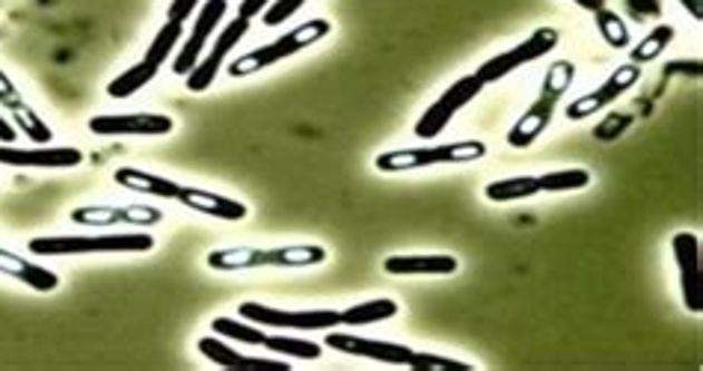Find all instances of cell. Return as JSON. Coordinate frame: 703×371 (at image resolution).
<instances>
[{
    "instance_id": "d590c367",
    "label": "cell",
    "mask_w": 703,
    "mask_h": 371,
    "mask_svg": "<svg viewBox=\"0 0 703 371\" xmlns=\"http://www.w3.org/2000/svg\"><path fill=\"white\" fill-rule=\"evenodd\" d=\"M203 0H173L167 9V21H176V25H185L187 18L194 16Z\"/></svg>"
},
{
    "instance_id": "9a60e30c",
    "label": "cell",
    "mask_w": 703,
    "mask_h": 371,
    "mask_svg": "<svg viewBox=\"0 0 703 371\" xmlns=\"http://www.w3.org/2000/svg\"><path fill=\"white\" fill-rule=\"evenodd\" d=\"M0 107L12 116V125H16L18 131L25 134L27 140L33 143V146H48L53 137L51 125L45 123L42 116L36 114L33 107L27 105L25 96L18 92V87L12 84L7 71L0 69Z\"/></svg>"
},
{
    "instance_id": "484cf974",
    "label": "cell",
    "mask_w": 703,
    "mask_h": 371,
    "mask_svg": "<svg viewBox=\"0 0 703 371\" xmlns=\"http://www.w3.org/2000/svg\"><path fill=\"white\" fill-rule=\"evenodd\" d=\"M326 262V250L321 244H289L271 250V267H315Z\"/></svg>"
},
{
    "instance_id": "ac0fdd59",
    "label": "cell",
    "mask_w": 703,
    "mask_h": 371,
    "mask_svg": "<svg viewBox=\"0 0 703 371\" xmlns=\"http://www.w3.org/2000/svg\"><path fill=\"white\" fill-rule=\"evenodd\" d=\"M383 271L392 276H451L458 271V258L449 253H419V256H389Z\"/></svg>"
},
{
    "instance_id": "e0dca14e",
    "label": "cell",
    "mask_w": 703,
    "mask_h": 371,
    "mask_svg": "<svg viewBox=\"0 0 703 371\" xmlns=\"http://www.w3.org/2000/svg\"><path fill=\"white\" fill-rule=\"evenodd\" d=\"M0 274L9 276V280H16V283H25L27 289H33L39 294H48V292H57L60 289V276L48 271V267L36 265L30 258L18 256L12 250L0 247Z\"/></svg>"
},
{
    "instance_id": "9c48e42d",
    "label": "cell",
    "mask_w": 703,
    "mask_h": 371,
    "mask_svg": "<svg viewBox=\"0 0 703 371\" xmlns=\"http://www.w3.org/2000/svg\"><path fill=\"white\" fill-rule=\"evenodd\" d=\"M638 78H642V66L626 62V66H621L617 71H612L606 84H599L594 92H585V96H579L576 101H570L564 114H567L570 123H582V119H588V116L606 110L608 105H615L626 89H633L635 84H638Z\"/></svg>"
},
{
    "instance_id": "e575fe53",
    "label": "cell",
    "mask_w": 703,
    "mask_h": 371,
    "mask_svg": "<svg viewBox=\"0 0 703 371\" xmlns=\"http://www.w3.org/2000/svg\"><path fill=\"white\" fill-rule=\"evenodd\" d=\"M303 3H306V0H273L271 7L262 12V21L267 27L285 25L291 16H297L300 9H303Z\"/></svg>"
},
{
    "instance_id": "30bf717a",
    "label": "cell",
    "mask_w": 703,
    "mask_h": 371,
    "mask_svg": "<svg viewBox=\"0 0 703 371\" xmlns=\"http://www.w3.org/2000/svg\"><path fill=\"white\" fill-rule=\"evenodd\" d=\"M674 250V262L680 267V292H683V306L692 315L703 312V294H701V238L695 232H677L671 238Z\"/></svg>"
},
{
    "instance_id": "8fae6325",
    "label": "cell",
    "mask_w": 703,
    "mask_h": 371,
    "mask_svg": "<svg viewBox=\"0 0 703 371\" xmlns=\"http://www.w3.org/2000/svg\"><path fill=\"white\" fill-rule=\"evenodd\" d=\"M164 221V214L155 205H80L71 212V223H80V226H98V230H107V226H155V223Z\"/></svg>"
},
{
    "instance_id": "ffe728a7",
    "label": "cell",
    "mask_w": 703,
    "mask_h": 371,
    "mask_svg": "<svg viewBox=\"0 0 703 371\" xmlns=\"http://www.w3.org/2000/svg\"><path fill=\"white\" fill-rule=\"evenodd\" d=\"M553 114H555V98H546V96L537 98L535 105L528 107L526 114L519 116L517 123H514V128L508 131V146H514V149H528V146H531V143H535L537 137L549 128Z\"/></svg>"
},
{
    "instance_id": "8d00e7d4",
    "label": "cell",
    "mask_w": 703,
    "mask_h": 371,
    "mask_svg": "<svg viewBox=\"0 0 703 371\" xmlns=\"http://www.w3.org/2000/svg\"><path fill=\"white\" fill-rule=\"evenodd\" d=\"M273 0H241V7H237V16L241 18H250L253 21L255 16H262L264 9L271 7Z\"/></svg>"
},
{
    "instance_id": "603a6c76",
    "label": "cell",
    "mask_w": 703,
    "mask_h": 371,
    "mask_svg": "<svg viewBox=\"0 0 703 371\" xmlns=\"http://www.w3.org/2000/svg\"><path fill=\"white\" fill-rule=\"evenodd\" d=\"M158 66L149 60H140V62H134L131 69H125L119 78H114L110 84H107V96L110 98H131L137 96L140 89H146L152 84V80L158 78Z\"/></svg>"
},
{
    "instance_id": "7402d4cb",
    "label": "cell",
    "mask_w": 703,
    "mask_h": 371,
    "mask_svg": "<svg viewBox=\"0 0 703 371\" xmlns=\"http://www.w3.org/2000/svg\"><path fill=\"white\" fill-rule=\"evenodd\" d=\"M208 267L214 271H255V267H271V250L262 247H221L205 256Z\"/></svg>"
},
{
    "instance_id": "8992f818",
    "label": "cell",
    "mask_w": 703,
    "mask_h": 371,
    "mask_svg": "<svg viewBox=\"0 0 703 371\" xmlns=\"http://www.w3.org/2000/svg\"><path fill=\"white\" fill-rule=\"evenodd\" d=\"M481 89L484 84L478 80V75H467V78L455 80V84H451V87L419 116V123H416L413 128L416 137H419V140H433V137H440V134L449 128L451 119H455L472 98H478Z\"/></svg>"
},
{
    "instance_id": "277c9868",
    "label": "cell",
    "mask_w": 703,
    "mask_h": 371,
    "mask_svg": "<svg viewBox=\"0 0 703 371\" xmlns=\"http://www.w3.org/2000/svg\"><path fill=\"white\" fill-rule=\"evenodd\" d=\"M555 48H558V30H555V27H540V30H535L528 39L514 45L510 51L481 62L475 75H478V80L487 87V84H496V80L508 78L510 71L523 69V66H528V62H537L540 57H546V53H553Z\"/></svg>"
},
{
    "instance_id": "4316f807",
    "label": "cell",
    "mask_w": 703,
    "mask_h": 371,
    "mask_svg": "<svg viewBox=\"0 0 703 371\" xmlns=\"http://www.w3.org/2000/svg\"><path fill=\"white\" fill-rule=\"evenodd\" d=\"M185 39V25H176V21H164V27H160L158 33H155V39H152V45L146 48V53H143V60H149L155 62V66H164V62L173 57V51H176V45Z\"/></svg>"
},
{
    "instance_id": "3957f363",
    "label": "cell",
    "mask_w": 703,
    "mask_h": 371,
    "mask_svg": "<svg viewBox=\"0 0 703 371\" xmlns=\"http://www.w3.org/2000/svg\"><path fill=\"white\" fill-rule=\"evenodd\" d=\"M487 155L484 140H458L446 146H424V149H392L380 152L374 167L380 173H410V169L440 167V164H472Z\"/></svg>"
},
{
    "instance_id": "5b68a950",
    "label": "cell",
    "mask_w": 703,
    "mask_h": 371,
    "mask_svg": "<svg viewBox=\"0 0 703 371\" xmlns=\"http://www.w3.org/2000/svg\"><path fill=\"white\" fill-rule=\"evenodd\" d=\"M237 315L244 321H253L258 328L273 330H333L342 324V315L335 310H276L264 303L246 301L237 306Z\"/></svg>"
},
{
    "instance_id": "ab89813d",
    "label": "cell",
    "mask_w": 703,
    "mask_h": 371,
    "mask_svg": "<svg viewBox=\"0 0 703 371\" xmlns=\"http://www.w3.org/2000/svg\"><path fill=\"white\" fill-rule=\"evenodd\" d=\"M689 3H692V16H695L697 21H701V18H703V12H701V9H703V7H701V0H683V7H689Z\"/></svg>"
},
{
    "instance_id": "74e56055",
    "label": "cell",
    "mask_w": 703,
    "mask_h": 371,
    "mask_svg": "<svg viewBox=\"0 0 703 371\" xmlns=\"http://www.w3.org/2000/svg\"><path fill=\"white\" fill-rule=\"evenodd\" d=\"M18 137V128L12 123H9L7 116H0V143H7V146H12Z\"/></svg>"
},
{
    "instance_id": "d6986e66",
    "label": "cell",
    "mask_w": 703,
    "mask_h": 371,
    "mask_svg": "<svg viewBox=\"0 0 703 371\" xmlns=\"http://www.w3.org/2000/svg\"><path fill=\"white\" fill-rule=\"evenodd\" d=\"M199 354L208 360V363L221 365V369H237V365H253V369H285L289 371V363L285 360H264V357H246L241 354L237 348H232L230 342H223L217 336H203L196 342Z\"/></svg>"
},
{
    "instance_id": "cb8c5ba5",
    "label": "cell",
    "mask_w": 703,
    "mask_h": 371,
    "mask_svg": "<svg viewBox=\"0 0 703 371\" xmlns=\"http://www.w3.org/2000/svg\"><path fill=\"white\" fill-rule=\"evenodd\" d=\"M540 194V185H537V176H510L499 178V182H490L484 187V196L490 203H519V199H531V196Z\"/></svg>"
},
{
    "instance_id": "4fadbf2b",
    "label": "cell",
    "mask_w": 703,
    "mask_h": 371,
    "mask_svg": "<svg viewBox=\"0 0 703 371\" xmlns=\"http://www.w3.org/2000/svg\"><path fill=\"white\" fill-rule=\"evenodd\" d=\"M324 345L339 351V354L365 357V360H374V363H387V365H410V360H413V348L401 345V342L353 336V333H335V330L326 333Z\"/></svg>"
},
{
    "instance_id": "f1b7e54d",
    "label": "cell",
    "mask_w": 703,
    "mask_h": 371,
    "mask_svg": "<svg viewBox=\"0 0 703 371\" xmlns=\"http://www.w3.org/2000/svg\"><path fill=\"white\" fill-rule=\"evenodd\" d=\"M674 33H677V30H674V27H671V25L653 27L651 33L644 36L642 42H638L633 48V53H629L635 66H644V62H653V60H656V57H662V53H665V48H668V45L674 42Z\"/></svg>"
},
{
    "instance_id": "4dcf8cb0",
    "label": "cell",
    "mask_w": 703,
    "mask_h": 371,
    "mask_svg": "<svg viewBox=\"0 0 703 371\" xmlns=\"http://www.w3.org/2000/svg\"><path fill=\"white\" fill-rule=\"evenodd\" d=\"M271 354L280 357H294V360H318L324 354V348L315 345V342H306V339L294 336H264V345Z\"/></svg>"
},
{
    "instance_id": "5bb4252c",
    "label": "cell",
    "mask_w": 703,
    "mask_h": 371,
    "mask_svg": "<svg viewBox=\"0 0 703 371\" xmlns=\"http://www.w3.org/2000/svg\"><path fill=\"white\" fill-rule=\"evenodd\" d=\"M84 164V152L71 146H33L18 149L0 143V167H25V169H71Z\"/></svg>"
},
{
    "instance_id": "7a4b0ae2",
    "label": "cell",
    "mask_w": 703,
    "mask_h": 371,
    "mask_svg": "<svg viewBox=\"0 0 703 371\" xmlns=\"http://www.w3.org/2000/svg\"><path fill=\"white\" fill-rule=\"evenodd\" d=\"M27 250L33 256H89V253H149L155 238L149 232H119V235H51L30 238Z\"/></svg>"
},
{
    "instance_id": "f546056e",
    "label": "cell",
    "mask_w": 703,
    "mask_h": 371,
    "mask_svg": "<svg viewBox=\"0 0 703 371\" xmlns=\"http://www.w3.org/2000/svg\"><path fill=\"white\" fill-rule=\"evenodd\" d=\"M212 330L217 336L223 339H232V342H241V345H264V333L258 324L253 321H235V319H214L212 321Z\"/></svg>"
},
{
    "instance_id": "7c38bea8",
    "label": "cell",
    "mask_w": 703,
    "mask_h": 371,
    "mask_svg": "<svg viewBox=\"0 0 703 371\" xmlns=\"http://www.w3.org/2000/svg\"><path fill=\"white\" fill-rule=\"evenodd\" d=\"M176 128L167 114H105L89 119L98 137H164Z\"/></svg>"
},
{
    "instance_id": "d6a6232c",
    "label": "cell",
    "mask_w": 703,
    "mask_h": 371,
    "mask_svg": "<svg viewBox=\"0 0 703 371\" xmlns=\"http://www.w3.org/2000/svg\"><path fill=\"white\" fill-rule=\"evenodd\" d=\"M407 369L416 371H472L475 365L463 363V360H451V357L440 354H422V351H413V360Z\"/></svg>"
},
{
    "instance_id": "ba28073f",
    "label": "cell",
    "mask_w": 703,
    "mask_h": 371,
    "mask_svg": "<svg viewBox=\"0 0 703 371\" xmlns=\"http://www.w3.org/2000/svg\"><path fill=\"white\" fill-rule=\"evenodd\" d=\"M226 9H230V0H205L203 9L196 12L194 30L185 39V45H182L176 60H173V71H176L178 78H187L196 62L203 60V51L214 39V30L223 21V16H226Z\"/></svg>"
},
{
    "instance_id": "83f0119b",
    "label": "cell",
    "mask_w": 703,
    "mask_h": 371,
    "mask_svg": "<svg viewBox=\"0 0 703 371\" xmlns=\"http://www.w3.org/2000/svg\"><path fill=\"white\" fill-rule=\"evenodd\" d=\"M537 185H540V194H564V191H585L590 185V173L582 167L573 169H555V173H546V176H537Z\"/></svg>"
},
{
    "instance_id": "836d02e7",
    "label": "cell",
    "mask_w": 703,
    "mask_h": 371,
    "mask_svg": "<svg viewBox=\"0 0 703 371\" xmlns=\"http://www.w3.org/2000/svg\"><path fill=\"white\" fill-rule=\"evenodd\" d=\"M573 75H576V69H573V62H567V60L555 62L553 69L546 71L544 96L546 98H558V96H562L564 89H567L573 84Z\"/></svg>"
},
{
    "instance_id": "1f68e13d",
    "label": "cell",
    "mask_w": 703,
    "mask_h": 371,
    "mask_svg": "<svg viewBox=\"0 0 703 371\" xmlns=\"http://www.w3.org/2000/svg\"><path fill=\"white\" fill-rule=\"evenodd\" d=\"M594 21H597L599 36L606 39L608 48H617V51L629 48V27H626V21L617 16V12H612L608 7H603V9H597V12H594Z\"/></svg>"
},
{
    "instance_id": "52a82bcc",
    "label": "cell",
    "mask_w": 703,
    "mask_h": 371,
    "mask_svg": "<svg viewBox=\"0 0 703 371\" xmlns=\"http://www.w3.org/2000/svg\"><path fill=\"white\" fill-rule=\"evenodd\" d=\"M246 30H250V18H232L230 25L223 27L221 33L214 36V45L208 48V53H205L203 60L196 62L194 69H191V75H187V89L191 92H205L208 87H214V80H217V75H221L223 69V62H226V57H230L232 51L237 48V42L244 39Z\"/></svg>"
},
{
    "instance_id": "6da1fadb",
    "label": "cell",
    "mask_w": 703,
    "mask_h": 371,
    "mask_svg": "<svg viewBox=\"0 0 703 371\" xmlns=\"http://www.w3.org/2000/svg\"><path fill=\"white\" fill-rule=\"evenodd\" d=\"M330 33H333V25H330L326 18H312L306 25L294 27V30H289L285 36H280L276 42L262 45V48H255V51H246L241 53V57H235V60L226 66V71H230L232 78H250L255 71L271 69L276 62L289 60V57H294V53L300 51H306V48L318 45Z\"/></svg>"
},
{
    "instance_id": "f35d334b",
    "label": "cell",
    "mask_w": 703,
    "mask_h": 371,
    "mask_svg": "<svg viewBox=\"0 0 703 371\" xmlns=\"http://www.w3.org/2000/svg\"><path fill=\"white\" fill-rule=\"evenodd\" d=\"M573 3H576V7L585 9V12H590V16H594L597 9L606 7V0H573Z\"/></svg>"
},
{
    "instance_id": "d4e9b609",
    "label": "cell",
    "mask_w": 703,
    "mask_h": 371,
    "mask_svg": "<svg viewBox=\"0 0 703 371\" xmlns=\"http://www.w3.org/2000/svg\"><path fill=\"white\" fill-rule=\"evenodd\" d=\"M339 315H342V324H348V328H369V324L396 319L398 303L389 301V297H378V301L357 303V306L339 312Z\"/></svg>"
},
{
    "instance_id": "44dd1931",
    "label": "cell",
    "mask_w": 703,
    "mask_h": 371,
    "mask_svg": "<svg viewBox=\"0 0 703 371\" xmlns=\"http://www.w3.org/2000/svg\"><path fill=\"white\" fill-rule=\"evenodd\" d=\"M114 182L119 187H125V191L158 196V199H178V191H182V185L173 182V178L155 176V173H146V169L137 167H119L114 173Z\"/></svg>"
},
{
    "instance_id": "2e32d148",
    "label": "cell",
    "mask_w": 703,
    "mask_h": 371,
    "mask_svg": "<svg viewBox=\"0 0 703 371\" xmlns=\"http://www.w3.org/2000/svg\"><path fill=\"white\" fill-rule=\"evenodd\" d=\"M176 203H182L185 208H191V212H196V214H208V217H214V221L237 223V221H244L246 214H250V208H246L241 199H232V196H223V194H212V191H203V187L182 185Z\"/></svg>"
}]
</instances>
